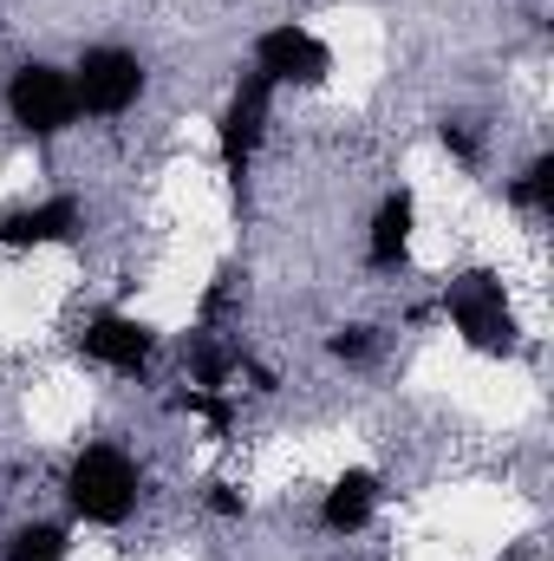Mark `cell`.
Here are the masks:
<instances>
[{"mask_svg":"<svg viewBox=\"0 0 554 561\" xmlns=\"http://www.w3.org/2000/svg\"><path fill=\"white\" fill-rule=\"evenodd\" d=\"M0 105H7V125H13L20 138H33V144H53V138H66V131L79 125L72 72L53 66V59H20V66L7 72Z\"/></svg>","mask_w":554,"mask_h":561,"instance_id":"obj_3","label":"cell"},{"mask_svg":"<svg viewBox=\"0 0 554 561\" xmlns=\"http://www.w3.org/2000/svg\"><path fill=\"white\" fill-rule=\"evenodd\" d=\"M437 144H443V150H450L463 170L483 157V138H476V125H470V118H443V125H437Z\"/></svg>","mask_w":554,"mask_h":561,"instance_id":"obj_16","label":"cell"},{"mask_svg":"<svg viewBox=\"0 0 554 561\" xmlns=\"http://www.w3.org/2000/svg\"><path fill=\"white\" fill-rule=\"evenodd\" d=\"M203 510H209L216 523H242V516H249V496H242L229 477H216V483H203Z\"/></svg>","mask_w":554,"mask_h":561,"instance_id":"obj_15","label":"cell"},{"mask_svg":"<svg viewBox=\"0 0 554 561\" xmlns=\"http://www.w3.org/2000/svg\"><path fill=\"white\" fill-rule=\"evenodd\" d=\"M85 236V203L79 196H33V203H13L0 209V249L26 255V249H66Z\"/></svg>","mask_w":554,"mask_h":561,"instance_id":"obj_8","label":"cell"},{"mask_svg":"<svg viewBox=\"0 0 554 561\" xmlns=\"http://www.w3.org/2000/svg\"><path fill=\"white\" fill-rule=\"evenodd\" d=\"M72 72V99H79V118H125V112H138L143 85H150V72H143V59L131 46H85L79 53V66H66Z\"/></svg>","mask_w":554,"mask_h":561,"instance_id":"obj_4","label":"cell"},{"mask_svg":"<svg viewBox=\"0 0 554 561\" xmlns=\"http://www.w3.org/2000/svg\"><path fill=\"white\" fill-rule=\"evenodd\" d=\"M242 280H249V275H242L235 262H222V268H216V280L203 287V307H196V320H203L209 333H216V327L235 313V300H242Z\"/></svg>","mask_w":554,"mask_h":561,"instance_id":"obj_13","label":"cell"},{"mask_svg":"<svg viewBox=\"0 0 554 561\" xmlns=\"http://www.w3.org/2000/svg\"><path fill=\"white\" fill-rule=\"evenodd\" d=\"M268 118H275V85L262 72H242L229 105H222V118H216V163H222V176L235 190L249 183V170H255V157L268 144Z\"/></svg>","mask_w":554,"mask_h":561,"instance_id":"obj_5","label":"cell"},{"mask_svg":"<svg viewBox=\"0 0 554 561\" xmlns=\"http://www.w3.org/2000/svg\"><path fill=\"white\" fill-rule=\"evenodd\" d=\"M79 353L92 366H105L112 379H150V366L163 353V333L138 313H125V307H105V313H92L79 327Z\"/></svg>","mask_w":554,"mask_h":561,"instance_id":"obj_6","label":"cell"},{"mask_svg":"<svg viewBox=\"0 0 554 561\" xmlns=\"http://www.w3.org/2000/svg\"><path fill=\"white\" fill-rule=\"evenodd\" d=\"M59 496H66L72 523H85V529H125L143 503V470H138V457L118 450V444H85L66 463Z\"/></svg>","mask_w":554,"mask_h":561,"instance_id":"obj_1","label":"cell"},{"mask_svg":"<svg viewBox=\"0 0 554 561\" xmlns=\"http://www.w3.org/2000/svg\"><path fill=\"white\" fill-rule=\"evenodd\" d=\"M379 503H385L379 470L353 463V470H339V477L326 483V496H320V529H326V536H359V529H372Z\"/></svg>","mask_w":554,"mask_h":561,"instance_id":"obj_10","label":"cell"},{"mask_svg":"<svg viewBox=\"0 0 554 561\" xmlns=\"http://www.w3.org/2000/svg\"><path fill=\"white\" fill-rule=\"evenodd\" d=\"M412 249H417V196L385 190L379 209H372V229H366V268L399 275V268H412Z\"/></svg>","mask_w":554,"mask_h":561,"instance_id":"obj_9","label":"cell"},{"mask_svg":"<svg viewBox=\"0 0 554 561\" xmlns=\"http://www.w3.org/2000/svg\"><path fill=\"white\" fill-rule=\"evenodd\" d=\"M249 72H262L275 92H313V85L333 79V46L313 26H300V20H280V26H268L255 39V66Z\"/></svg>","mask_w":554,"mask_h":561,"instance_id":"obj_7","label":"cell"},{"mask_svg":"<svg viewBox=\"0 0 554 561\" xmlns=\"http://www.w3.org/2000/svg\"><path fill=\"white\" fill-rule=\"evenodd\" d=\"M496 561H522V556H496Z\"/></svg>","mask_w":554,"mask_h":561,"instance_id":"obj_17","label":"cell"},{"mask_svg":"<svg viewBox=\"0 0 554 561\" xmlns=\"http://www.w3.org/2000/svg\"><path fill=\"white\" fill-rule=\"evenodd\" d=\"M0 561H72V536L59 523H13L0 542Z\"/></svg>","mask_w":554,"mask_h":561,"instance_id":"obj_12","label":"cell"},{"mask_svg":"<svg viewBox=\"0 0 554 561\" xmlns=\"http://www.w3.org/2000/svg\"><path fill=\"white\" fill-rule=\"evenodd\" d=\"M503 196H509V209H516L522 222H549V216H554V157H549V150H542V157H529V163L509 176V190H503Z\"/></svg>","mask_w":554,"mask_h":561,"instance_id":"obj_11","label":"cell"},{"mask_svg":"<svg viewBox=\"0 0 554 561\" xmlns=\"http://www.w3.org/2000/svg\"><path fill=\"white\" fill-rule=\"evenodd\" d=\"M372 353H379V327H366V320H346V327L326 333V359L333 366H366Z\"/></svg>","mask_w":554,"mask_h":561,"instance_id":"obj_14","label":"cell"},{"mask_svg":"<svg viewBox=\"0 0 554 561\" xmlns=\"http://www.w3.org/2000/svg\"><path fill=\"white\" fill-rule=\"evenodd\" d=\"M437 307H443L450 333L470 353H483V359H516L522 353V320H516L509 287H503L496 268H457V275H443Z\"/></svg>","mask_w":554,"mask_h":561,"instance_id":"obj_2","label":"cell"}]
</instances>
